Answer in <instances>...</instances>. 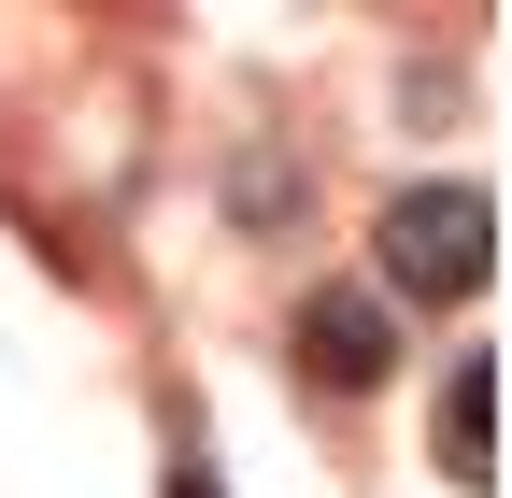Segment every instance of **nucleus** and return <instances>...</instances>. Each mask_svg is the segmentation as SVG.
Listing matches in <instances>:
<instances>
[{
  "mask_svg": "<svg viewBox=\"0 0 512 498\" xmlns=\"http://www.w3.org/2000/svg\"><path fill=\"white\" fill-rule=\"evenodd\" d=\"M484 271H498V214H484V185H413V200H384V299L456 314Z\"/></svg>",
  "mask_w": 512,
  "mask_h": 498,
  "instance_id": "f257e3e1",
  "label": "nucleus"
},
{
  "mask_svg": "<svg viewBox=\"0 0 512 498\" xmlns=\"http://www.w3.org/2000/svg\"><path fill=\"white\" fill-rule=\"evenodd\" d=\"M384 370H399V314H384L370 285H313V314H299V385H313V399H370Z\"/></svg>",
  "mask_w": 512,
  "mask_h": 498,
  "instance_id": "f03ea898",
  "label": "nucleus"
},
{
  "mask_svg": "<svg viewBox=\"0 0 512 498\" xmlns=\"http://www.w3.org/2000/svg\"><path fill=\"white\" fill-rule=\"evenodd\" d=\"M441 470H456V484H498V356H456V370H441Z\"/></svg>",
  "mask_w": 512,
  "mask_h": 498,
  "instance_id": "7ed1b4c3",
  "label": "nucleus"
},
{
  "mask_svg": "<svg viewBox=\"0 0 512 498\" xmlns=\"http://www.w3.org/2000/svg\"><path fill=\"white\" fill-rule=\"evenodd\" d=\"M171 498H228V484H214V456H200V427L171 442Z\"/></svg>",
  "mask_w": 512,
  "mask_h": 498,
  "instance_id": "20e7f679",
  "label": "nucleus"
}]
</instances>
